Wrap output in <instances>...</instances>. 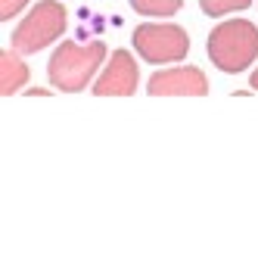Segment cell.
Wrapping results in <instances>:
<instances>
[{
  "mask_svg": "<svg viewBox=\"0 0 258 258\" xmlns=\"http://www.w3.org/2000/svg\"><path fill=\"white\" fill-rule=\"evenodd\" d=\"M106 59V47L100 41H90V44H75V41H66L56 47V53L50 56L47 62V75L50 84L56 90H66V94H78L90 84V78L97 75V69Z\"/></svg>",
  "mask_w": 258,
  "mask_h": 258,
  "instance_id": "7a4b0ae2",
  "label": "cell"
},
{
  "mask_svg": "<svg viewBox=\"0 0 258 258\" xmlns=\"http://www.w3.org/2000/svg\"><path fill=\"white\" fill-rule=\"evenodd\" d=\"M28 0H0V22H10L16 13H22Z\"/></svg>",
  "mask_w": 258,
  "mask_h": 258,
  "instance_id": "30bf717a",
  "label": "cell"
},
{
  "mask_svg": "<svg viewBox=\"0 0 258 258\" xmlns=\"http://www.w3.org/2000/svg\"><path fill=\"white\" fill-rule=\"evenodd\" d=\"M206 53L215 69L227 72V75H239L258 59V28L246 19L221 22L209 31Z\"/></svg>",
  "mask_w": 258,
  "mask_h": 258,
  "instance_id": "6da1fadb",
  "label": "cell"
},
{
  "mask_svg": "<svg viewBox=\"0 0 258 258\" xmlns=\"http://www.w3.org/2000/svg\"><path fill=\"white\" fill-rule=\"evenodd\" d=\"M69 13L56 0H41L34 4L31 13L13 28V47L19 53H41L44 47H50L53 41L66 31Z\"/></svg>",
  "mask_w": 258,
  "mask_h": 258,
  "instance_id": "3957f363",
  "label": "cell"
},
{
  "mask_svg": "<svg viewBox=\"0 0 258 258\" xmlns=\"http://www.w3.org/2000/svg\"><path fill=\"white\" fill-rule=\"evenodd\" d=\"M28 81V66L22 59V53L19 50H4L0 53V94L4 97H13V94H19V90L25 87Z\"/></svg>",
  "mask_w": 258,
  "mask_h": 258,
  "instance_id": "52a82bcc",
  "label": "cell"
},
{
  "mask_svg": "<svg viewBox=\"0 0 258 258\" xmlns=\"http://www.w3.org/2000/svg\"><path fill=\"white\" fill-rule=\"evenodd\" d=\"M249 84H252V90H255V94H258V69L252 72V78H249Z\"/></svg>",
  "mask_w": 258,
  "mask_h": 258,
  "instance_id": "8fae6325",
  "label": "cell"
},
{
  "mask_svg": "<svg viewBox=\"0 0 258 258\" xmlns=\"http://www.w3.org/2000/svg\"><path fill=\"white\" fill-rule=\"evenodd\" d=\"M137 62L127 50H115L106 62V72L94 81L97 97H131L137 90Z\"/></svg>",
  "mask_w": 258,
  "mask_h": 258,
  "instance_id": "8992f818",
  "label": "cell"
},
{
  "mask_svg": "<svg viewBox=\"0 0 258 258\" xmlns=\"http://www.w3.org/2000/svg\"><path fill=\"white\" fill-rule=\"evenodd\" d=\"M183 0H131V10L140 16H174Z\"/></svg>",
  "mask_w": 258,
  "mask_h": 258,
  "instance_id": "ba28073f",
  "label": "cell"
},
{
  "mask_svg": "<svg viewBox=\"0 0 258 258\" xmlns=\"http://www.w3.org/2000/svg\"><path fill=\"white\" fill-rule=\"evenodd\" d=\"M153 97H206L209 94V81L196 66H177V69H165L156 72L146 84Z\"/></svg>",
  "mask_w": 258,
  "mask_h": 258,
  "instance_id": "5b68a950",
  "label": "cell"
},
{
  "mask_svg": "<svg viewBox=\"0 0 258 258\" xmlns=\"http://www.w3.org/2000/svg\"><path fill=\"white\" fill-rule=\"evenodd\" d=\"M199 7L206 16H212V19H221V16H227V13L252 7V0H199Z\"/></svg>",
  "mask_w": 258,
  "mask_h": 258,
  "instance_id": "9c48e42d",
  "label": "cell"
},
{
  "mask_svg": "<svg viewBox=\"0 0 258 258\" xmlns=\"http://www.w3.org/2000/svg\"><path fill=\"white\" fill-rule=\"evenodd\" d=\"M134 50L140 53V59L153 62V66H168L180 62L190 53V34L180 25H137L134 28Z\"/></svg>",
  "mask_w": 258,
  "mask_h": 258,
  "instance_id": "277c9868",
  "label": "cell"
}]
</instances>
